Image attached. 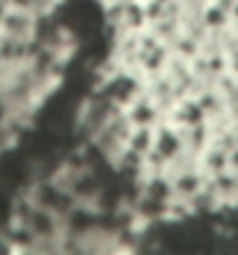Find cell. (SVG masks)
<instances>
[{"label": "cell", "instance_id": "6da1fadb", "mask_svg": "<svg viewBox=\"0 0 238 255\" xmlns=\"http://www.w3.org/2000/svg\"><path fill=\"white\" fill-rule=\"evenodd\" d=\"M151 223L86 141L16 193L2 237L19 251H113Z\"/></svg>", "mask_w": 238, "mask_h": 255}]
</instances>
